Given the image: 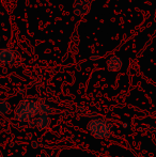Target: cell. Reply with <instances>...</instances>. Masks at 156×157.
<instances>
[{"label":"cell","mask_w":156,"mask_h":157,"mask_svg":"<svg viewBox=\"0 0 156 157\" xmlns=\"http://www.w3.org/2000/svg\"><path fill=\"white\" fill-rule=\"evenodd\" d=\"M40 113V106L33 99H23L14 110V117L21 123H25L33 119Z\"/></svg>","instance_id":"6da1fadb"},{"label":"cell","mask_w":156,"mask_h":157,"mask_svg":"<svg viewBox=\"0 0 156 157\" xmlns=\"http://www.w3.org/2000/svg\"><path fill=\"white\" fill-rule=\"evenodd\" d=\"M88 130L93 137L97 139L109 138L111 136L112 124L108 120L103 118L93 119L88 124Z\"/></svg>","instance_id":"7a4b0ae2"},{"label":"cell","mask_w":156,"mask_h":157,"mask_svg":"<svg viewBox=\"0 0 156 157\" xmlns=\"http://www.w3.org/2000/svg\"><path fill=\"white\" fill-rule=\"evenodd\" d=\"M90 9V2L88 0H77L74 3V12L77 15H82L87 14L88 11Z\"/></svg>","instance_id":"3957f363"},{"label":"cell","mask_w":156,"mask_h":157,"mask_svg":"<svg viewBox=\"0 0 156 157\" xmlns=\"http://www.w3.org/2000/svg\"><path fill=\"white\" fill-rule=\"evenodd\" d=\"M34 124L30 125V126H36L39 129H44V128H47L48 126L50 125V122H51V119H50V116L45 113H40V116L38 117L36 121H34Z\"/></svg>","instance_id":"277c9868"},{"label":"cell","mask_w":156,"mask_h":157,"mask_svg":"<svg viewBox=\"0 0 156 157\" xmlns=\"http://www.w3.org/2000/svg\"><path fill=\"white\" fill-rule=\"evenodd\" d=\"M15 60L14 52L9 48H2L0 50V62L3 64H12Z\"/></svg>","instance_id":"5b68a950"},{"label":"cell","mask_w":156,"mask_h":157,"mask_svg":"<svg viewBox=\"0 0 156 157\" xmlns=\"http://www.w3.org/2000/svg\"><path fill=\"white\" fill-rule=\"evenodd\" d=\"M107 67L111 72H118L122 67V60L120 57L112 56L107 60Z\"/></svg>","instance_id":"8992f818"},{"label":"cell","mask_w":156,"mask_h":157,"mask_svg":"<svg viewBox=\"0 0 156 157\" xmlns=\"http://www.w3.org/2000/svg\"><path fill=\"white\" fill-rule=\"evenodd\" d=\"M39 106H40V111H41L42 113H45V114H48V116H49V114H51L52 111H54L52 108L50 107L49 105H47L44 101H40Z\"/></svg>","instance_id":"52a82bcc"},{"label":"cell","mask_w":156,"mask_h":157,"mask_svg":"<svg viewBox=\"0 0 156 157\" xmlns=\"http://www.w3.org/2000/svg\"><path fill=\"white\" fill-rule=\"evenodd\" d=\"M11 106L6 101H0V114H6L10 112Z\"/></svg>","instance_id":"ba28073f"}]
</instances>
